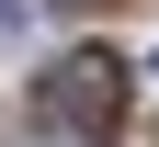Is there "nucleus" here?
Listing matches in <instances>:
<instances>
[{
  "label": "nucleus",
  "instance_id": "nucleus-1",
  "mask_svg": "<svg viewBox=\"0 0 159 147\" xmlns=\"http://www.w3.org/2000/svg\"><path fill=\"white\" fill-rule=\"evenodd\" d=\"M34 102H46V124H57L68 147H114V136H125V57H114V45L57 57Z\"/></svg>",
  "mask_w": 159,
  "mask_h": 147
}]
</instances>
